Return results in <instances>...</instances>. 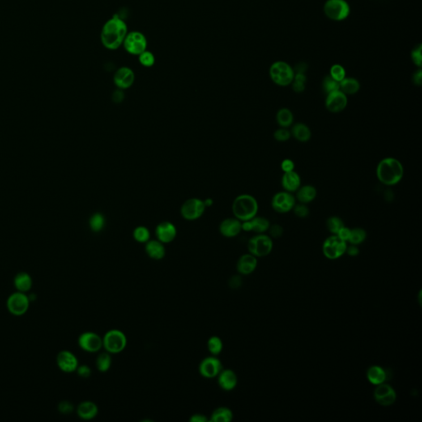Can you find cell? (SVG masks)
<instances>
[{
	"mask_svg": "<svg viewBox=\"0 0 422 422\" xmlns=\"http://www.w3.org/2000/svg\"><path fill=\"white\" fill-rule=\"evenodd\" d=\"M128 27L125 21L118 15H114L103 25L101 32V41L107 49L114 51L122 46Z\"/></svg>",
	"mask_w": 422,
	"mask_h": 422,
	"instance_id": "1",
	"label": "cell"
},
{
	"mask_svg": "<svg viewBox=\"0 0 422 422\" xmlns=\"http://www.w3.org/2000/svg\"><path fill=\"white\" fill-rule=\"evenodd\" d=\"M404 175V168L402 163L395 158H385L378 164L376 176L384 185L392 186L399 183Z\"/></svg>",
	"mask_w": 422,
	"mask_h": 422,
	"instance_id": "2",
	"label": "cell"
},
{
	"mask_svg": "<svg viewBox=\"0 0 422 422\" xmlns=\"http://www.w3.org/2000/svg\"><path fill=\"white\" fill-rule=\"evenodd\" d=\"M258 209V202L251 195H240L232 202V213L235 218L241 222L248 221L257 216Z\"/></svg>",
	"mask_w": 422,
	"mask_h": 422,
	"instance_id": "3",
	"label": "cell"
},
{
	"mask_svg": "<svg viewBox=\"0 0 422 422\" xmlns=\"http://www.w3.org/2000/svg\"><path fill=\"white\" fill-rule=\"evenodd\" d=\"M127 346V338L122 331L112 329L105 333L103 338V347L107 352L119 354Z\"/></svg>",
	"mask_w": 422,
	"mask_h": 422,
	"instance_id": "4",
	"label": "cell"
},
{
	"mask_svg": "<svg viewBox=\"0 0 422 422\" xmlns=\"http://www.w3.org/2000/svg\"><path fill=\"white\" fill-rule=\"evenodd\" d=\"M295 70L291 65L284 61H277L270 68V77L271 80L282 87H286L292 83L295 77Z\"/></svg>",
	"mask_w": 422,
	"mask_h": 422,
	"instance_id": "5",
	"label": "cell"
},
{
	"mask_svg": "<svg viewBox=\"0 0 422 422\" xmlns=\"http://www.w3.org/2000/svg\"><path fill=\"white\" fill-rule=\"evenodd\" d=\"M248 249L256 257H266L272 251V239L268 235L259 233L248 241Z\"/></svg>",
	"mask_w": 422,
	"mask_h": 422,
	"instance_id": "6",
	"label": "cell"
},
{
	"mask_svg": "<svg viewBox=\"0 0 422 422\" xmlns=\"http://www.w3.org/2000/svg\"><path fill=\"white\" fill-rule=\"evenodd\" d=\"M122 45L129 54L139 56L147 50L148 40L141 31H132L128 32Z\"/></svg>",
	"mask_w": 422,
	"mask_h": 422,
	"instance_id": "7",
	"label": "cell"
},
{
	"mask_svg": "<svg viewBox=\"0 0 422 422\" xmlns=\"http://www.w3.org/2000/svg\"><path fill=\"white\" fill-rule=\"evenodd\" d=\"M347 243L338 235H331L322 244V253L329 260L339 259L346 253Z\"/></svg>",
	"mask_w": 422,
	"mask_h": 422,
	"instance_id": "8",
	"label": "cell"
},
{
	"mask_svg": "<svg viewBox=\"0 0 422 422\" xmlns=\"http://www.w3.org/2000/svg\"><path fill=\"white\" fill-rule=\"evenodd\" d=\"M323 9L326 17L333 21L345 20L351 12L346 0H327Z\"/></svg>",
	"mask_w": 422,
	"mask_h": 422,
	"instance_id": "9",
	"label": "cell"
},
{
	"mask_svg": "<svg viewBox=\"0 0 422 422\" xmlns=\"http://www.w3.org/2000/svg\"><path fill=\"white\" fill-rule=\"evenodd\" d=\"M206 207L203 201L198 198H191L182 204L181 207V216L186 220H196L203 215Z\"/></svg>",
	"mask_w": 422,
	"mask_h": 422,
	"instance_id": "10",
	"label": "cell"
},
{
	"mask_svg": "<svg viewBox=\"0 0 422 422\" xmlns=\"http://www.w3.org/2000/svg\"><path fill=\"white\" fill-rule=\"evenodd\" d=\"M296 204L295 197L291 192H279L274 195L271 200V207L275 212L286 214L293 210Z\"/></svg>",
	"mask_w": 422,
	"mask_h": 422,
	"instance_id": "11",
	"label": "cell"
},
{
	"mask_svg": "<svg viewBox=\"0 0 422 422\" xmlns=\"http://www.w3.org/2000/svg\"><path fill=\"white\" fill-rule=\"evenodd\" d=\"M223 368L221 360L217 356L211 355L201 360L198 370L202 377L211 380L217 378Z\"/></svg>",
	"mask_w": 422,
	"mask_h": 422,
	"instance_id": "12",
	"label": "cell"
},
{
	"mask_svg": "<svg viewBox=\"0 0 422 422\" xmlns=\"http://www.w3.org/2000/svg\"><path fill=\"white\" fill-rule=\"evenodd\" d=\"M78 343L83 351L97 353L103 348V338L93 332H85L78 337Z\"/></svg>",
	"mask_w": 422,
	"mask_h": 422,
	"instance_id": "13",
	"label": "cell"
},
{
	"mask_svg": "<svg viewBox=\"0 0 422 422\" xmlns=\"http://www.w3.org/2000/svg\"><path fill=\"white\" fill-rule=\"evenodd\" d=\"M29 297L20 291L10 295L7 301L9 312L16 316L24 314L29 308Z\"/></svg>",
	"mask_w": 422,
	"mask_h": 422,
	"instance_id": "14",
	"label": "cell"
},
{
	"mask_svg": "<svg viewBox=\"0 0 422 422\" xmlns=\"http://www.w3.org/2000/svg\"><path fill=\"white\" fill-rule=\"evenodd\" d=\"M373 397L378 404L389 407L396 402L397 393L391 385L383 383L376 386V390L373 392Z\"/></svg>",
	"mask_w": 422,
	"mask_h": 422,
	"instance_id": "15",
	"label": "cell"
},
{
	"mask_svg": "<svg viewBox=\"0 0 422 422\" xmlns=\"http://www.w3.org/2000/svg\"><path fill=\"white\" fill-rule=\"evenodd\" d=\"M348 104V99L346 94L338 90L335 92L326 94L325 107L332 113H339L346 109Z\"/></svg>",
	"mask_w": 422,
	"mask_h": 422,
	"instance_id": "16",
	"label": "cell"
},
{
	"mask_svg": "<svg viewBox=\"0 0 422 422\" xmlns=\"http://www.w3.org/2000/svg\"><path fill=\"white\" fill-rule=\"evenodd\" d=\"M135 79L133 70L129 67L120 68L116 70L113 77L115 85L120 89H127L131 87Z\"/></svg>",
	"mask_w": 422,
	"mask_h": 422,
	"instance_id": "17",
	"label": "cell"
},
{
	"mask_svg": "<svg viewBox=\"0 0 422 422\" xmlns=\"http://www.w3.org/2000/svg\"><path fill=\"white\" fill-rule=\"evenodd\" d=\"M155 235H156L157 239L163 244H169L176 239L177 228H176V226L171 222H162L157 225Z\"/></svg>",
	"mask_w": 422,
	"mask_h": 422,
	"instance_id": "18",
	"label": "cell"
},
{
	"mask_svg": "<svg viewBox=\"0 0 422 422\" xmlns=\"http://www.w3.org/2000/svg\"><path fill=\"white\" fill-rule=\"evenodd\" d=\"M56 362L59 368L65 373L74 372L78 366V360L76 356L69 351H61L57 355Z\"/></svg>",
	"mask_w": 422,
	"mask_h": 422,
	"instance_id": "19",
	"label": "cell"
},
{
	"mask_svg": "<svg viewBox=\"0 0 422 422\" xmlns=\"http://www.w3.org/2000/svg\"><path fill=\"white\" fill-rule=\"evenodd\" d=\"M217 380L220 389L227 392L233 390L238 384L237 374L230 368H223L217 376Z\"/></svg>",
	"mask_w": 422,
	"mask_h": 422,
	"instance_id": "20",
	"label": "cell"
},
{
	"mask_svg": "<svg viewBox=\"0 0 422 422\" xmlns=\"http://www.w3.org/2000/svg\"><path fill=\"white\" fill-rule=\"evenodd\" d=\"M241 231L242 222L236 218L223 219L219 225V232L223 237H236Z\"/></svg>",
	"mask_w": 422,
	"mask_h": 422,
	"instance_id": "21",
	"label": "cell"
},
{
	"mask_svg": "<svg viewBox=\"0 0 422 422\" xmlns=\"http://www.w3.org/2000/svg\"><path fill=\"white\" fill-rule=\"evenodd\" d=\"M257 266V257L248 253L239 257L237 262V270L241 275H250L256 270Z\"/></svg>",
	"mask_w": 422,
	"mask_h": 422,
	"instance_id": "22",
	"label": "cell"
},
{
	"mask_svg": "<svg viewBox=\"0 0 422 422\" xmlns=\"http://www.w3.org/2000/svg\"><path fill=\"white\" fill-rule=\"evenodd\" d=\"M282 185L286 192L291 193L296 192L301 186V177L295 170L291 172H284L282 178Z\"/></svg>",
	"mask_w": 422,
	"mask_h": 422,
	"instance_id": "23",
	"label": "cell"
},
{
	"mask_svg": "<svg viewBox=\"0 0 422 422\" xmlns=\"http://www.w3.org/2000/svg\"><path fill=\"white\" fill-rule=\"evenodd\" d=\"M146 253L148 257L155 261L164 258L166 255L165 247L163 243L157 240H149L146 244Z\"/></svg>",
	"mask_w": 422,
	"mask_h": 422,
	"instance_id": "24",
	"label": "cell"
},
{
	"mask_svg": "<svg viewBox=\"0 0 422 422\" xmlns=\"http://www.w3.org/2000/svg\"><path fill=\"white\" fill-rule=\"evenodd\" d=\"M77 414L83 420H92L99 414V407L92 401H84L77 407Z\"/></svg>",
	"mask_w": 422,
	"mask_h": 422,
	"instance_id": "25",
	"label": "cell"
},
{
	"mask_svg": "<svg viewBox=\"0 0 422 422\" xmlns=\"http://www.w3.org/2000/svg\"><path fill=\"white\" fill-rule=\"evenodd\" d=\"M317 189L313 185H301L296 192L295 199L299 201V203L307 205L314 201L315 198L317 197Z\"/></svg>",
	"mask_w": 422,
	"mask_h": 422,
	"instance_id": "26",
	"label": "cell"
},
{
	"mask_svg": "<svg viewBox=\"0 0 422 422\" xmlns=\"http://www.w3.org/2000/svg\"><path fill=\"white\" fill-rule=\"evenodd\" d=\"M291 136L302 143H306L308 141L310 140L311 137H312V132H311L310 128L308 127V125H305L304 123H296L293 125L292 129H291Z\"/></svg>",
	"mask_w": 422,
	"mask_h": 422,
	"instance_id": "27",
	"label": "cell"
},
{
	"mask_svg": "<svg viewBox=\"0 0 422 422\" xmlns=\"http://www.w3.org/2000/svg\"><path fill=\"white\" fill-rule=\"evenodd\" d=\"M387 373L386 371L384 370V368L382 367L379 366V365H373V366L369 367L367 370L366 377L368 382L373 385H379V384L385 383L387 380Z\"/></svg>",
	"mask_w": 422,
	"mask_h": 422,
	"instance_id": "28",
	"label": "cell"
},
{
	"mask_svg": "<svg viewBox=\"0 0 422 422\" xmlns=\"http://www.w3.org/2000/svg\"><path fill=\"white\" fill-rule=\"evenodd\" d=\"M232 418L233 414L230 409L226 407H219L214 410L209 419L211 422H230Z\"/></svg>",
	"mask_w": 422,
	"mask_h": 422,
	"instance_id": "29",
	"label": "cell"
},
{
	"mask_svg": "<svg viewBox=\"0 0 422 422\" xmlns=\"http://www.w3.org/2000/svg\"><path fill=\"white\" fill-rule=\"evenodd\" d=\"M14 286L18 291L27 292L32 286V279L27 272H19L14 278Z\"/></svg>",
	"mask_w": 422,
	"mask_h": 422,
	"instance_id": "30",
	"label": "cell"
},
{
	"mask_svg": "<svg viewBox=\"0 0 422 422\" xmlns=\"http://www.w3.org/2000/svg\"><path fill=\"white\" fill-rule=\"evenodd\" d=\"M360 88V83L356 78H345L340 82V90L346 96L357 93Z\"/></svg>",
	"mask_w": 422,
	"mask_h": 422,
	"instance_id": "31",
	"label": "cell"
},
{
	"mask_svg": "<svg viewBox=\"0 0 422 422\" xmlns=\"http://www.w3.org/2000/svg\"><path fill=\"white\" fill-rule=\"evenodd\" d=\"M276 122L280 128H289L294 123V115L289 108H282L276 113Z\"/></svg>",
	"mask_w": 422,
	"mask_h": 422,
	"instance_id": "32",
	"label": "cell"
},
{
	"mask_svg": "<svg viewBox=\"0 0 422 422\" xmlns=\"http://www.w3.org/2000/svg\"><path fill=\"white\" fill-rule=\"evenodd\" d=\"M250 223L251 231L257 232L258 235L268 231L270 226V221L264 217L255 216L250 219Z\"/></svg>",
	"mask_w": 422,
	"mask_h": 422,
	"instance_id": "33",
	"label": "cell"
},
{
	"mask_svg": "<svg viewBox=\"0 0 422 422\" xmlns=\"http://www.w3.org/2000/svg\"><path fill=\"white\" fill-rule=\"evenodd\" d=\"M112 359L111 354L107 351L99 354L96 359V367L98 370L102 373H106L112 367Z\"/></svg>",
	"mask_w": 422,
	"mask_h": 422,
	"instance_id": "34",
	"label": "cell"
},
{
	"mask_svg": "<svg viewBox=\"0 0 422 422\" xmlns=\"http://www.w3.org/2000/svg\"><path fill=\"white\" fill-rule=\"evenodd\" d=\"M207 348L211 355L217 356L223 351V341L218 336H212L208 340Z\"/></svg>",
	"mask_w": 422,
	"mask_h": 422,
	"instance_id": "35",
	"label": "cell"
},
{
	"mask_svg": "<svg viewBox=\"0 0 422 422\" xmlns=\"http://www.w3.org/2000/svg\"><path fill=\"white\" fill-rule=\"evenodd\" d=\"M367 238L366 231L361 228H355L351 229V235L348 242L352 245H360L365 241Z\"/></svg>",
	"mask_w": 422,
	"mask_h": 422,
	"instance_id": "36",
	"label": "cell"
},
{
	"mask_svg": "<svg viewBox=\"0 0 422 422\" xmlns=\"http://www.w3.org/2000/svg\"><path fill=\"white\" fill-rule=\"evenodd\" d=\"M345 226L344 222L341 218L338 216H332L326 220V228L327 230L333 233V235H337L341 229Z\"/></svg>",
	"mask_w": 422,
	"mask_h": 422,
	"instance_id": "37",
	"label": "cell"
},
{
	"mask_svg": "<svg viewBox=\"0 0 422 422\" xmlns=\"http://www.w3.org/2000/svg\"><path fill=\"white\" fill-rule=\"evenodd\" d=\"M133 238L135 241L140 244H146L150 239V232L145 226H138L134 228Z\"/></svg>",
	"mask_w": 422,
	"mask_h": 422,
	"instance_id": "38",
	"label": "cell"
},
{
	"mask_svg": "<svg viewBox=\"0 0 422 422\" xmlns=\"http://www.w3.org/2000/svg\"><path fill=\"white\" fill-rule=\"evenodd\" d=\"M90 228L93 232H99L103 230L105 225V219L102 214H94L89 220Z\"/></svg>",
	"mask_w": 422,
	"mask_h": 422,
	"instance_id": "39",
	"label": "cell"
},
{
	"mask_svg": "<svg viewBox=\"0 0 422 422\" xmlns=\"http://www.w3.org/2000/svg\"><path fill=\"white\" fill-rule=\"evenodd\" d=\"M306 76L304 74H295L294 77V80H293L292 87L293 90L295 92L300 93V92H304L305 89V83H306Z\"/></svg>",
	"mask_w": 422,
	"mask_h": 422,
	"instance_id": "40",
	"label": "cell"
},
{
	"mask_svg": "<svg viewBox=\"0 0 422 422\" xmlns=\"http://www.w3.org/2000/svg\"><path fill=\"white\" fill-rule=\"evenodd\" d=\"M322 88L326 94L340 90V82L335 80L330 75L325 77L322 82Z\"/></svg>",
	"mask_w": 422,
	"mask_h": 422,
	"instance_id": "41",
	"label": "cell"
},
{
	"mask_svg": "<svg viewBox=\"0 0 422 422\" xmlns=\"http://www.w3.org/2000/svg\"><path fill=\"white\" fill-rule=\"evenodd\" d=\"M138 56V61L140 63V65H143L145 67H152V66H154V64H155V56H154L152 52L148 51V50L142 52Z\"/></svg>",
	"mask_w": 422,
	"mask_h": 422,
	"instance_id": "42",
	"label": "cell"
},
{
	"mask_svg": "<svg viewBox=\"0 0 422 422\" xmlns=\"http://www.w3.org/2000/svg\"><path fill=\"white\" fill-rule=\"evenodd\" d=\"M330 76L335 80L341 82L346 78V70L344 67L340 65H334L330 69Z\"/></svg>",
	"mask_w": 422,
	"mask_h": 422,
	"instance_id": "43",
	"label": "cell"
},
{
	"mask_svg": "<svg viewBox=\"0 0 422 422\" xmlns=\"http://www.w3.org/2000/svg\"><path fill=\"white\" fill-rule=\"evenodd\" d=\"M291 137V131L287 128H279L274 132V138L278 142H286Z\"/></svg>",
	"mask_w": 422,
	"mask_h": 422,
	"instance_id": "44",
	"label": "cell"
},
{
	"mask_svg": "<svg viewBox=\"0 0 422 422\" xmlns=\"http://www.w3.org/2000/svg\"><path fill=\"white\" fill-rule=\"evenodd\" d=\"M292 210L296 216L301 218V219L306 218L309 215V209L305 204H295V206H294Z\"/></svg>",
	"mask_w": 422,
	"mask_h": 422,
	"instance_id": "45",
	"label": "cell"
},
{
	"mask_svg": "<svg viewBox=\"0 0 422 422\" xmlns=\"http://www.w3.org/2000/svg\"><path fill=\"white\" fill-rule=\"evenodd\" d=\"M411 59L417 67H421L422 56H421V45L415 47V49L411 52Z\"/></svg>",
	"mask_w": 422,
	"mask_h": 422,
	"instance_id": "46",
	"label": "cell"
},
{
	"mask_svg": "<svg viewBox=\"0 0 422 422\" xmlns=\"http://www.w3.org/2000/svg\"><path fill=\"white\" fill-rule=\"evenodd\" d=\"M268 231L269 233H270V237L274 238V239H279L284 233L283 227L279 224H277V223L270 225Z\"/></svg>",
	"mask_w": 422,
	"mask_h": 422,
	"instance_id": "47",
	"label": "cell"
},
{
	"mask_svg": "<svg viewBox=\"0 0 422 422\" xmlns=\"http://www.w3.org/2000/svg\"><path fill=\"white\" fill-rule=\"evenodd\" d=\"M58 409L61 413L69 414L74 411V406H73L71 402H68V401H64V402H61L59 404Z\"/></svg>",
	"mask_w": 422,
	"mask_h": 422,
	"instance_id": "48",
	"label": "cell"
},
{
	"mask_svg": "<svg viewBox=\"0 0 422 422\" xmlns=\"http://www.w3.org/2000/svg\"><path fill=\"white\" fill-rule=\"evenodd\" d=\"M76 371L78 376H80V377L84 378V379L89 378L91 376V373H92L91 368H90L89 366L86 365V364H83V365H80V366L78 365Z\"/></svg>",
	"mask_w": 422,
	"mask_h": 422,
	"instance_id": "49",
	"label": "cell"
},
{
	"mask_svg": "<svg viewBox=\"0 0 422 422\" xmlns=\"http://www.w3.org/2000/svg\"><path fill=\"white\" fill-rule=\"evenodd\" d=\"M295 163L290 159H286L282 162L280 168L284 172H291L295 170Z\"/></svg>",
	"mask_w": 422,
	"mask_h": 422,
	"instance_id": "50",
	"label": "cell"
},
{
	"mask_svg": "<svg viewBox=\"0 0 422 422\" xmlns=\"http://www.w3.org/2000/svg\"><path fill=\"white\" fill-rule=\"evenodd\" d=\"M112 99L113 103H116V104H120L125 99V93L123 92L122 89L117 88L112 93Z\"/></svg>",
	"mask_w": 422,
	"mask_h": 422,
	"instance_id": "51",
	"label": "cell"
},
{
	"mask_svg": "<svg viewBox=\"0 0 422 422\" xmlns=\"http://www.w3.org/2000/svg\"><path fill=\"white\" fill-rule=\"evenodd\" d=\"M350 235H351V228H347L346 226H344L343 228L341 229V230L338 232V236L340 238V239H342L343 241L348 242L349 238H350Z\"/></svg>",
	"mask_w": 422,
	"mask_h": 422,
	"instance_id": "52",
	"label": "cell"
},
{
	"mask_svg": "<svg viewBox=\"0 0 422 422\" xmlns=\"http://www.w3.org/2000/svg\"><path fill=\"white\" fill-rule=\"evenodd\" d=\"M191 422H208L210 421V419L206 416V415L201 413H196L191 416L189 419Z\"/></svg>",
	"mask_w": 422,
	"mask_h": 422,
	"instance_id": "53",
	"label": "cell"
},
{
	"mask_svg": "<svg viewBox=\"0 0 422 422\" xmlns=\"http://www.w3.org/2000/svg\"><path fill=\"white\" fill-rule=\"evenodd\" d=\"M346 253L349 255V256H351V257H356L359 255L360 253V249L358 248L357 246L356 245H352L351 244V246H347V248H346Z\"/></svg>",
	"mask_w": 422,
	"mask_h": 422,
	"instance_id": "54",
	"label": "cell"
},
{
	"mask_svg": "<svg viewBox=\"0 0 422 422\" xmlns=\"http://www.w3.org/2000/svg\"><path fill=\"white\" fill-rule=\"evenodd\" d=\"M241 285L242 279L240 278V276H239V275L232 276V278L229 279V286H230L231 288H239V286H241Z\"/></svg>",
	"mask_w": 422,
	"mask_h": 422,
	"instance_id": "55",
	"label": "cell"
},
{
	"mask_svg": "<svg viewBox=\"0 0 422 422\" xmlns=\"http://www.w3.org/2000/svg\"><path fill=\"white\" fill-rule=\"evenodd\" d=\"M412 81H413L414 84L420 86L422 83V71L421 69H418L417 71L415 72L412 77Z\"/></svg>",
	"mask_w": 422,
	"mask_h": 422,
	"instance_id": "56",
	"label": "cell"
},
{
	"mask_svg": "<svg viewBox=\"0 0 422 422\" xmlns=\"http://www.w3.org/2000/svg\"><path fill=\"white\" fill-rule=\"evenodd\" d=\"M204 203L206 205V206H210L213 204L212 200L211 199H207L206 201H204Z\"/></svg>",
	"mask_w": 422,
	"mask_h": 422,
	"instance_id": "57",
	"label": "cell"
}]
</instances>
